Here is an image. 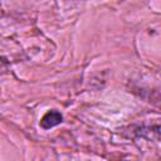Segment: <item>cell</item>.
I'll list each match as a JSON object with an SVG mask.
<instances>
[{
	"mask_svg": "<svg viewBox=\"0 0 161 161\" xmlns=\"http://www.w3.org/2000/svg\"><path fill=\"white\" fill-rule=\"evenodd\" d=\"M62 122V114L58 111H49L48 113L44 114V117L40 121V126L45 130L57 126L58 123Z\"/></svg>",
	"mask_w": 161,
	"mask_h": 161,
	"instance_id": "1",
	"label": "cell"
}]
</instances>
